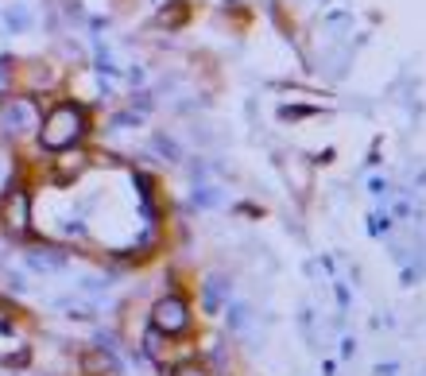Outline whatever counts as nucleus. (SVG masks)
Segmentation results:
<instances>
[{"instance_id": "nucleus-4", "label": "nucleus", "mask_w": 426, "mask_h": 376, "mask_svg": "<svg viewBox=\"0 0 426 376\" xmlns=\"http://www.w3.org/2000/svg\"><path fill=\"white\" fill-rule=\"evenodd\" d=\"M4 225L12 229V233H23L28 229V194L23 190H12L8 198H4Z\"/></svg>"}, {"instance_id": "nucleus-3", "label": "nucleus", "mask_w": 426, "mask_h": 376, "mask_svg": "<svg viewBox=\"0 0 426 376\" xmlns=\"http://www.w3.org/2000/svg\"><path fill=\"white\" fill-rule=\"evenodd\" d=\"M0 124H4V132L8 136H23V132H31L35 124H39V117H35V105L31 101H8L4 109H0Z\"/></svg>"}, {"instance_id": "nucleus-1", "label": "nucleus", "mask_w": 426, "mask_h": 376, "mask_svg": "<svg viewBox=\"0 0 426 376\" xmlns=\"http://www.w3.org/2000/svg\"><path fill=\"white\" fill-rule=\"evenodd\" d=\"M81 132H86V113L78 105H59L47 117V124L39 129V144L47 151H66L70 144L81 140Z\"/></svg>"}, {"instance_id": "nucleus-2", "label": "nucleus", "mask_w": 426, "mask_h": 376, "mask_svg": "<svg viewBox=\"0 0 426 376\" xmlns=\"http://www.w3.org/2000/svg\"><path fill=\"white\" fill-rule=\"evenodd\" d=\"M151 326L163 330V334H182L190 326V310H186V299L179 295H167L159 299L155 310H151Z\"/></svg>"}, {"instance_id": "nucleus-7", "label": "nucleus", "mask_w": 426, "mask_h": 376, "mask_svg": "<svg viewBox=\"0 0 426 376\" xmlns=\"http://www.w3.org/2000/svg\"><path fill=\"white\" fill-rule=\"evenodd\" d=\"M171 376H206V368H202V365H179Z\"/></svg>"}, {"instance_id": "nucleus-6", "label": "nucleus", "mask_w": 426, "mask_h": 376, "mask_svg": "<svg viewBox=\"0 0 426 376\" xmlns=\"http://www.w3.org/2000/svg\"><path fill=\"white\" fill-rule=\"evenodd\" d=\"M8 89H12V59H4V55H0V97H4Z\"/></svg>"}, {"instance_id": "nucleus-5", "label": "nucleus", "mask_w": 426, "mask_h": 376, "mask_svg": "<svg viewBox=\"0 0 426 376\" xmlns=\"http://www.w3.org/2000/svg\"><path fill=\"white\" fill-rule=\"evenodd\" d=\"M4 24H8V31H23L28 28V8H8Z\"/></svg>"}]
</instances>
